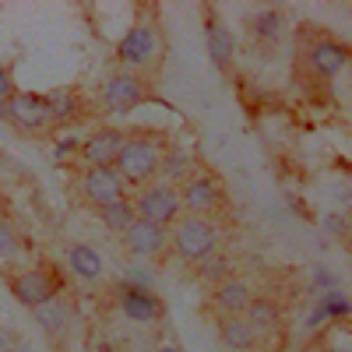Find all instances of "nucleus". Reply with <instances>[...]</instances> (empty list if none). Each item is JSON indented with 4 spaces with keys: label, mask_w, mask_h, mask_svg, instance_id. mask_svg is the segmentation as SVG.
<instances>
[{
    "label": "nucleus",
    "mask_w": 352,
    "mask_h": 352,
    "mask_svg": "<svg viewBox=\"0 0 352 352\" xmlns=\"http://www.w3.org/2000/svg\"><path fill=\"white\" fill-rule=\"evenodd\" d=\"M159 162H162V141H155L152 134H134L124 141L113 169L127 187H148L159 176Z\"/></svg>",
    "instance_id": "1"
},
{
    "label": "nucleus",
    "mask_w": 352,
    "mask_h": 352,
    "mask_svg": "<svg viewBox=\"0 0 352 352\" xmlns=\"http://www.w3.org/2000/svg\"><path fill=\"white\" fill-rule=\"evenodd\" d=\"M169 247L180 261L197 264L219 250V226L201 215H184L169 226Z\"/></svg>",
    "instance_id": "2"
},
{
    "label": "nucleus",
    "mask_w": 352,
    "mask_h": 352,
    "mask_svg": "<svg viewBox=\"0 0 352 352\" xmlns=\"http://www.w3.org/2000/svg\"><path fill=\"white\" fill-rule=\"evenodd\" d=\"M176 190H180V208H187V215L212 219V215L222 212V204H226V187L215 180L212 173H190Z\"/></svg>",
    "instance_id": "3"
},
{
    "label": "nucleus",
    "mask_w": 352,
    "mask_h": 352,
    "mask_svg": "<svg viewBox=\"0 0 352 352\" xmlns=\"http://www.w3.org/2000/svg\"><path fill=\"white\" fill-rule=\"evenodd\" d=\"M134 201V212L138 219L144 222H155L162 229H169L176 219H180V190L169 187V184H148V187H141Z\"/></svg>",
    "instance_id": "4"
},
{
    "label": "nucleus",
    "mask_w": 352,
    "mask_h": 352,
    "mask_svg": "<svg viewBox=\"0 0 352 352\" xmlns=\"http://www.w3.org/2000/svg\"><path fill=\"white\" fill-rule=\"evenodd\" d=\"M159 56V28L155 25H131L127 32L120 36V43H116V60H120L124 67L120 71H138L144 64H152Z\"/></svg>",
    "instance_id": "5"
},
{
    "label": "nucleus",
    "mask_w": 352,
    "mask_h": 352,
    "mask_svg": "<svg viewBox=\"0 0 352 352\" xmlns=\"http://www.w3.org/2000/svg\"><path fill=\"white\" fill-rule=\"evenodd\" d=\"M0 116L8 124L21 127V131H43L50 127V109H46V99L39 92H14L0 102Z\"/></svg>",
    "instance_id": "6"
},
{
    "label": "nucleus",
    "mask_w": 352,
    "mask_h": 352,
    "mask_svg": "<svg viewBox=\"0 0 352 352\" xmlns=\"http://www.w3.org/2000/svg\"><path fill=\"white\" fill-rule=\"evenodd\" d=\"M81 197L92 204V208L99 212V208H106V204H113V201H120V197H127V184L116 176V169L113 166H96V169H85L81 173Z\"/></svg>",
    "instance_id": "7"
},
{
    "label": "nucleus",
    "mask_w": 352,
    "mask_h": 352,
    "mask_svg": "<svg viewBox=\"0 0 352 352\" xmlns=\"http://www.w3.org/2000/svg\"><path fill=\"white\" fill-rule=\"evenodd\" d=\"M144 99H148V88H144V81L131 71H116L109 74L106 88H102V102L109 113H131L138 109Z\"/></svg>",
    "instance_id": "8"
},
{
    "label": "nucleus",
    "mask_w": 352,
    "mask_h": 352,
    "mask_svg": "<svg viewBox=\"0 0 352 352\" xmlns=\"http://www.w3.org/2000/svg\"><path fill=\"white\" fill-rule=\"evenodd\" d=\"M124 141H127V134H124L120 127H99V131H92V134L78 144V155H81L85 169L113 166L116 155H120V148H124Z\"/></svg>",
    "instance_id": "9"
},
{
    "label": "nucleus",
    "mask_w": 352,
    "mask_h": 352,
    "mask_svg": "<svg viewBox=\"0 0 352 352\" xmlns=\"http://www.w3.org/2000/svg\"><path fill=\"white\" fill-rule=\"evenodd\" d=\"M116 296H120L124 317L138 320V324H152V320H159V317L166 314L162 300L155 296L152 289H144V285H138V282H124L120 289H116Z\"/></svg>",
    "instance_id": "10"
},
{
    "label": "nucleus",
    "mask_w": 352,
    "mask_h": 352,
    "mask_svg": "<svg viewBox=\"0 0 352 352\" xmlns=\"http://www.w3.org/2000/svg\"><path fill=\"white\" fill-rule=\"evenodd\" d=\"M11 292H14V300L18 303H25V307H39V303H46V300H53V292H56V282H53V275L46 272V268H28V272H18V275H11Z\"/></svg>",
    "instance_id": "11"
},
{
    "label": "nucleus",
    "mask_w": 352,
    "mask_h": 352,
    "mask_svg": "<svg viewBox=\"0 0 352 352\" xmlns=\"http://www.w3.org/2000/svg\"><path fill=\"white\" fill-rule=\"evenodd\" d=\"M124 247L134 257H155L169 247V229H162L155 222H144V219H134L124 232Z\"/></svg>",
    "instance_id": "12"
},
{
    "label": "nucleus",
    "mask_w": 352,
    "mask_h": 352,
    "mask_svg": "<svg viewBox=\"0 0 352 352\" xmlns=\"http://www.w3.org/2000/svg\"><path fill=\"white\" fill-rule=\"evenodd\" d=\"M310 64H314V71L320 78H335L349 64V46L338 43V39H317L310 46Z\"/></svg>",
    "instance_id": "13"
},
{
    "label": "nucleus",
    "mask_w": 352,
    "mask_h": 352,
    "mask_svg": "<svg viewBox=\"0 0 352 352\" xmlns=\"http://www.w3.org/2000/svg\"><path fill=\"white\" fill-rule=\"evenodd\" d=\"M250 300H254L250 285L243 278H236V275H229L226 282L215 285V307H219L222 317H243V310L250 307Z\"/></svg>",
    "instance_id": "14"
},
{
    "label": "nucleus",
    "mask_w": 352,
    "mask_h": 352,
    "mask_svg": "<svg viewBox=\"0 0 352 352\" xmlns=\"http://www.w3.org/2000/svg\"><path fill=\"white\" fill-rule=\"evenodd\" d=\"M67 264H71V272L85 282H99L102 278V257L96 247H88V243H71L67 247Z\"/></svg>",
    "instance_id": "15"
},
{
    "label": "nucleus",
    "mask_w": 352,
    "mask_h": 352,
    "mask_svg": "<svg viewBox=\"0 0 352 352\" xmlns=\"http://www.w3.org/2000/svg\"><path fill=\"white\" fill-rule=\"evenodd\" d=\"M219 338H222V345L232 349V352H250V349L257 345V331L247 324L243 317H222V320H219Z\"/></svg>",
    "instance_id": "16"
},
{
    "label": "nucleus",
    "mask_w": 352,
    "mask_h": 352,
    "mask_svg": "<svg viewBox=\"0 0 352 352\" xmlns=\"http://www.w3.org/2000/svg\"><path fill=\"white\" fill-rule=\"evenodd\" d=\"M204 39H208V53H212L215 67L226 71L229 60H232V53H236V39H232V32L222 21H208V25H204Z\"/></svg>",
    "instance_id": "17"
},
{
    "label": "nucleus",
    "mask_w": 352,
    "mask_h": 352,
    "mask_svg": "<svg viewBox=\"0 0 352 352\" xmlns=\"http://www.w3.org/2000/svg\"><path fill=\"white\" fill-rule=\"evenodd\" d=\"M190 169H194V159H190V152H184V148H162V162H159V176H162V184H169V187H180L187 176H190Z\"/></svg>",
    "instance_id": "18"
},
{
    "label": "nucleus",
    "mask_w": 352,
    "mask_h": 352,
    "mask_svg": "<svg viewBox=\"0 0 352 352\" xmlns=\"http://www.w3.org/2000/svg\"><path fill=\"white\" fill-rule=\"evenodd\" d=\"M43 99H46V109H50V124H71L81 113V102H78L74 88H53V92H46Z\"/></svg>",
    "instance_id": "19"
},
{
    "label": "nucleus",
    "mask_w": 352,
    "mask_h": 352,
    "mask_svg": "<svg viewBox=\"0 0 352 352\" xmlns=\"http://www.w3.org/2000/svg\"><path fill=\"white\" fill-rule=\"evenodd\" d=\"M138 219V212H134V201L131 197H120V201H113V204H106V208H99V222L109 229V232H127V226Z\"/></svg>",
    "instance_id": "20"
},
{
    "label": "nucleus",
    "mask_w": 352,
    "mask_h": 352,
    "mask_svg": "<svg viewBox=\"0 0 352 352\" xmlns=\"http://www.w3.org/2000/svg\"><path fill=\"white\" fill-rule=\"evenodd\" d=\"M243 320L254 331H268L278 324V307L272 300H250V307L243 310Z\"/></svg>",
    "instance_id": "21"
},
{
    "label": "nucleus",
    "mask_w": 352,
    "mask_h": 352,
    "mask_svg": "<svg viewBox=\"0 0 352 352\" xmlns=\"http://www.w3.org/2000/svg\"><path fill=\"white\" fill-rule=\"evenodd\" d=\"M32 314H36V320H39V324H43L50 335H60V331L67 328V307L56 300V296L46 300V303H39Z\"/></svg>",
    "instance_id": "22"
},
{
    "label": "nucleus",
    "mask_w": 352,
    "mask_h": 352,
    "mask_svg": "<svg viewBox=\"0 0 352 352\" xmlns=\"http://www.w3.org/2000/svg\"><path fill=\"white\" fill-rule=\"evenodd\" d=\"M197 272H201V278L204 282H226L229 278V257L222 254V250H215L212 257H204V261H197Z\"/></svg>",
    "instance_id": "23"
},
{
    "label": "nucleus",
    "mask_w": 352,
    "mask_h": 352,
    "mask_svg": "<svg viewBox=\"0 0 352 352\" xmlns=\"http://www.w3.org/2000/svg\"><path fill=\"white\" fill-rule=\"evenodd\" d=\"M250 25H254V36H257V39H278L285 18H282L278 11H261V14H254Z\"/></svg>",
    "instance_id": "24"
},
{
    "label": "nucleus",
    "mask_w": 352,
    "mask_h": 352,
    "mask_svg": "<svg viewBox=\"0 0 352 352\" xmlns=\"http://www.w3.org/2000/svg\"><path fill=\"white\" fill-rule=\"evenodd\" d=\"M21 254H25V247H21L18 229H14L11 222L0 219V261H18Z\"/></svg>",
    "instance_id": "25"
},
{
    "label": "nucleus",
    "mask_w": 352,
    "mask_h": 352,
    "mask_svg": "<svg viewBox=\"0 0 352 352\" xmlns=\"http://www.w3.org/2000/svg\"><path fill=\"white\" fill-rule=\"evenodd\" d=\"M317 303L324 307L328 320H331V317H349V314H352V307H349V300L342 296V292H324V296H320Z\"/></svg>",
    "instance_id": "26"
},
{
    "label": "nucleus",
    "mask_w": 352,
    "mask_h": 352,
    "mask_svg": "<svg viewBox=\"0 0 352 352\" xmlns=\"http://www.w3.org/2000/svg\"><path fill=\"white\" fill-rule=\"evenodd\" d=\"M18 88H14V81H11V74H8V67H0V102H4L8 96H14Z\"/></svg>",
    "instance_id": "27"
},
{
    "label": "nucleus",
    "mask_w": 352,
    "mask_h": 352,
    "mask_svg": "<svg viewBox=\"0 0 352 352\" xmlns=\"http://www.w3.org/2000/svg\"><path fill=\"white\" fill-rule=\"evenodd\" d=\"M0 352H14V331L0 324Z\"/></svg>",
    "instance_id": "28"
},
{
    "label": "nucleus",
    "mask_w": 352,
    "mask_h": 352,
    "mask_svg": "<svg viewBox=\"0 0 352 352\" xmlns=\"http://www.w3.org/2000/svg\"><path fill=\"white\" fill-rule=\"evenodd\" d=\"M320 320H328V314H324V307L317 303V307H314V314H310V320H307V324H310V328H317Z\"/></svg>",
    "instance_id": "29"
},
{
    "label": "nucleus",
    "mask_w": 352,
    "mask_h": 352,
    "mask_svg": "<svg viewBox=\"0 0 352 352\" xmlns=\"http://www.w3.org/2000/svg\"><path fill=\"white\" fill-rule=\"evenodd\" d=\"M335 285V275L328 272V275H317V289H331Z\"/></svg>",
    "instance_id": "30"
},
{
    "label": "nucleus",
    "mask_w": 352,
    "mask_h": 352,
    "mask_svg": "<svg viewBox=\"0 0 352 352\" xmlns=\"http://www.w3.org/2000/svg\"><path fill=\"white\" fill-rule=\"evenodd\" d=\"M155 352H184L180 345H162V349H155Z\"/></svg>",
    "instance_id": "31"
},
{
    "label": "nucleus",
    "mask_w": 352,
    "mask_h": 352,
    "mask_svg": "<svg viewBox=\"0 0 352 352\" xmlns=\"http://www.w3.org/2000/svg\"><path fill=\"white\" fill-rule=\"evenodd\" d=\"M328 352H349V349H328Z\"/></svg>",
    "instance_id": "32"
}]
</instances>
